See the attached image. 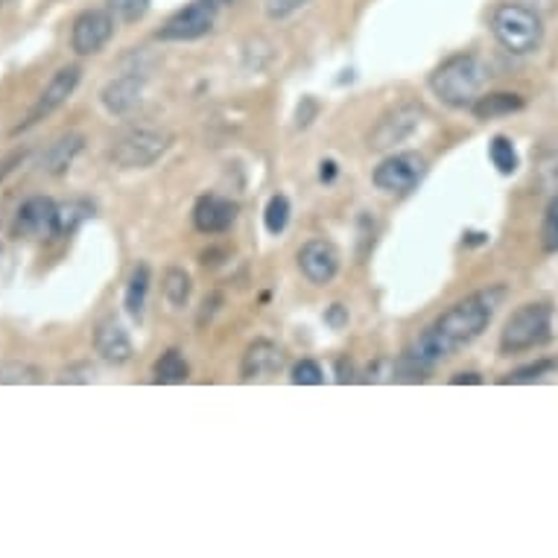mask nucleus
<instances>
[{"mask_svg": "<svg viewBox=\"0 0 558 558\" xmlns=\"http://www.w3.org/2000/svg\"><path fill=\"white\" fill-rule=\"evenodd\" d=\"M504 302L506 287H488L453 304L403 351V357L392 368L395 380H410V384L424 380L441 360L453 357L459 348L471 345L492 325L497 307Z\"/></svg>", "mask_w": 558, "mask_h": 558, "instance_id": "f257e3e1", "label": "nucleus"}, {"mask_svg": "<svg viewBox=\"0 0 558 558\" xmlns=\"http://www.w3.org/2000/svg\"><path fill=\"white\" fill-rule=\"evenodd\" d=\"M488 83V68L474 53H457L430 74V92L450 109H471Z\"/></svg>", "mask_w": 558, "mask_h": 558, "instance_id": "f03ea898", "label": "nucleus"}, {"mask_svg": "<svg viewBox=\"0 0 558 558\" xmlns=\"http://www.w3.org/2000/svg\"><path fill=\"white\" fill-rule=\"evenodd\" d=\"M492 33H495L497 45L514 56L535 53L544 41L538 12L523 3H497L492 12Z\"/></svg>", "mask_w": 558, "mask_h": 558, "instance_id": "7ed1b4c3", "label": "nucleus"}, {"mask_svg": "<svg viewBox=\"0 0 558 558\" xmlns=\"http://www.w3.org/2000/svg\"><path fill=\"white\" fill-rule=\"evenodd\" d=\"M553 339V307L544 302L521 304L500 330V354H521Z\"/></svg>", "mask_w": 558, "mask_h": 558, "instance_id": "20e7f679", "label": "nucleus"}, {"mask_svg": "<svg viewBox=\"0 0 558 558\" xmlns=\"http://www.w3.org/2000/svg\"><path fill=\"white\" fill-rule=\"evenodd\" d=\"M170 144H173V141H170V135L161 132V129H126V132L114 141V147H111V161H114L120 170H147V167H153L156 161L165 158Z\"/></svg>", "mask_w": 558, "mask_h": 558, "instance_id": "39448f33", "label": "nucleus"}, {"mask_svg": "<svg viewBox=\"0 0 558 558\" xmlns=\"http://www.w3.org/2000/svg\"><path fill=\"white\" fill-rule=\"evenodd\" d=\"M220 0H193L184 10L167 19V24L158 29L161 41H196V38L208 36L217 24V12H220Z\"/></svg>", "mask_w": 558, "mask_h": 558, "instance_id": "423d86ee", "label": "nucleus"}, {"mask_svg": "<svg viewBox=\"0 0 558 558\" xmlns=\"http://www.w3.org/2000/svg\"><path fill=\"white\" fill-rule=\"evenodd\" d=\"M427 173V161L418 153H395L375 167V187L384 193H410Z\"/></svg>", "mask_w": 558, "mask_h": 558, "instance_id": "0eeeda50", "label": "nucleus"}, {"mask_svg": "<svg viewBox=\"0 0 558 558\" xmlns=\"http://www.w3.org/2000/svg\"><path fill=\"white\" fill-rule=\"evenodd\" d=\"M424 120V109L418 102H401L392 111H386L384 118L377 120V126L368 135V149H392L395 144H403L407 137L415 135Z\"/></svg>", "mask_w": 558, "mask_h": 558, "instance_id": "6e6552de", "label": "nucleus"}, {"mask_svg": "<svg viewBox=\"0 0 558 558\" xmlns=\"http://www.w3.org/2000/svg\"><path fill=\"white\" fill-rule=\"evenodd\" d=\"M111 36H114V15H111L109 10H85L83 15L74 21L71 47H74V53L80 56H94L109 45Z\"/></svg>", "mask_w": 558, "mask_h": 558, "instance_id": "1a4fd4ad", "label": "nucleus"}, {"mask_svg": "<svg viewBox=\"0 0 558 558\" xmlns=\"http://www.w3.org/2000/svg\"><path fill=\"white\" fill-rule=\"evenodd\" d=\"M80 80H83V68H80V64H68V68H59V71L53 74V80L47 83L45 92L38 94L36 106L29 109L27 123H24V126H19V129L33 126V123H38V120H45L47 114H53L59 106H64V102H68V97L76 92ZM19 129H15V132H19Z\"/></svg>", "mask_w": 558, "mask_h": 558, "instance_id": "9d476101", "label": "nucleus"}, {"mask_svg": "<svg viewBox=\"0 0 558 558\" xmlns=\"http://www.w3.org/2000/svg\"><path fill=\"white\" fill-rule=\"evenodd\" d=\"M299 269L313 287L330 284L339 272V248L328 240H307L299 248Z\"/></svg>", "mask_w": 558, "mask_h": 558, "instance_id": "9b49d317", "label": "nucleus"}, {"mask_svg": "<svg viewBox=\"0 0 558 558\" xmlns=\"http://www.w3.org/2000/svg\"><path fill=\"white\" fill-rule=\"evenodd\" d=\"M12 234L15 238L41 240L56 234V202L47 196H33L19 208L15 222H12Z\"/></svg>", "mask_w": 558, "mask_h": 558, "instance_id": "f8f14e48", "label": "nucleus"}, {"mask_svg": "<svg viewBox=\"0 0 558 558\" xmlns=\"http://www.w3.org/2000/svg\"><path fill=\"white\" fill-rule=\"evenodd\" d=\"M238 220V205L217 193H205L193 205V226L202 234H222Z\"/></svg>", "mask_w": 558, "mask_h": 558, "instance_id": "ddd939ff", "label": "nucleus"}, {"mask_svg": "<svg viewBox=\"0 0 558 558\" xmlns=\"http://www.w3.org/2000/svg\"><path fill=\"white\" fill-rule=\"evenodd\" d=\"M284 351L269 342V339H255L243 354L240 363V377L252 384V380H266V377L278 375L284 368Z\"/></svg>", "mask_w": 558, "mask_h": 558, "instance_id": "4468645a", "label": "nucleus"}, {"mask_svg": "<svg viewBox=\"0 0 558 558\" xmlns=\"http://www.w3.org/2000/svg\"><path fill=\"white\" fill-rule=\"evenodd\" d=\"M94 348H97V354L106 363H111V366H123L135 354V345H132L126 328L114 316H109V319H102L97 325V330H94Z\"/></svg>", "mask_w": 558, "mask_h": 558, "instance_id": "2eb2a0df", "label": "nucleus"}, {"mask_svg": "<svg viewBox=\"0 0 558 558\" xmlns=\"http://www.w3.org/2000/svg\"><path fill=\"white\" fill-rule=\"evenodd\" d=\"M102 106L111 111V114H132V111L141 106L144 100V80L137 74H123L118 80H111L100 94Z\"/></svg>", "mask_w": 558, "mask_h": 558, "instance_id": "dca6fc26", "label": "nucleus"}, {"mask_svg": "<svg viewBox=\"0 0 558 558\" xmlns=\"http://www.w3.org/2000/svg\"><path fill=\"white\" fill-rule=\"evenodd\" d=\"M523 97L521 94H506V92H497V94H483L480 100L471 106L476 120H497V118H506V114H514V111H523Z\"/></svg>", "mask_w": 558, "mask_h": 558, "instance_id": "f3484780", "label": "nucleus"}, {"mask_svg": "<svg viewBox=\"0 0 558 558\" xmlns=\"http://www.w3.org/2000/svg\"><path fill=\"white\" fill-rule=\"evenodd\" d=\"M83 144H85L83 135L59 137L56 144H50V149L45 153V158H41V167H45L50 175L64 173L68 167L74 165V158L83 153Z\"/></svg>", "mask_w": 558, "mask_h": 558, "instance_id": "a211bd4d", "label": "nucleus"}, {"mask_svg": "<svg viewBox=\"0 0 558 558\" xmlns=\"http://www.w3.org/2000/svg\"><path fill=\"white\" fill-rule=\"evenodd\" d=\"M191 377V366H187V360H184L182 351H165L161 357L156 360V366H153V384H161V386H175V384H184Z\"/></svg>", "mask_w": 558, "mask_h": 558, "instance_id": "6ab92c4d", "label": "nucleus"}, {"mask_svg": "<svg viewBox=\"0 0 558 558\" xmlns=\"http://www.w3.org/2000/svg\"><path fill=\"white\" fill-rule=\"evenodd\" d=\"M147 293H149V266L137 264L129 275L126 284V313L132 319L141 322L144 316V307H147Z\"/></svg>", "mask_w": 558, "mask_h": 558, "instance_id": "aec40b11", "label": "nucleus"}, {"mask_svg": "<svg viewBox=\"0 0 558 558\" xmlns=\"http://www.w3.org/2000/svg\"><path fill=\"white\" fill-rule=\"evenodd\" d=\"M161 290H165L167 304H170L173 311H182V307H187L193 293L191 275L184 272V269H179V266H170L165 272V281H161Z\"/></svg>", "mask_w": 558, "mask_h": 558, "instance_id": "412c9836", "label": "nucleus"}, {"mask_svg": "<svg viewBox=\"0 0 558 558\" xmlns=\"http://www.w3.org/2000/svg\"><path fill=\"white\" fill-rule=\"evenodd\" d=\"M92 214L94 208L85 199H68L56 205V234H74Z\"/></svg>", "mask_w": 558, "mask_h": 558, "instance_id": "4be33fe9", "label": "nucleus"}, {"mask_svg": "<svg viewBox=\"0 0 558 558\" xmlns=\"http://www.w3.org/2000/svg\"><path fill=\"white\" fill-rule=\"evenodd\" d=\"M488 156H492V165L500 170L504 175H512L521 165V158L514 153V144L506 135H495L492 137V144H488Z\"/></svg>", "mask_w": 558, "mask_h": 558, "instance_id": "5701e85b", "label": "nucleus"}, {"mask_svg": "<svg viewBox=\"0 0 558 558\" xmlns=\"http://www.w3.org/2000/svg\"><path fill=\"white\" fill-rule=\"evenodd\" d=\"M287 222H290V199L287 196H272V199L266 202V211H264V226L269 234H281L287 229Z\"/></svg>", "mask_w": 558, "mask_h": 558, "instance_id": "b1692460", "label": "nucleus"}, {"mask_svg": "<svg viewBox=\"0 0 558 558\" xmlns=\"http://www.w3.org/2000/svg\"><path fill=\"white\" fill-rule=\"evenodd\" d=\"M556 368L558 360H538V363H530V366H521L514 368V372H509L500 384H535V380H541V377L549 375V372H556Z\"/></svg>", "mask_w": 558, "mask_h": 558, "instance_id": "393cba45", "label": "nucleus"}, {"mask_svg": "<svg viewBox=\"0 0 558 558\" xmlns=\"http://www.w3.org/2000/svg\"><path fill=\"white\" fill-rule=\"evenodd\" d=\"M541 248L547 255H558V196H553L544 211V226H541Z\"/></svg>", "mask_w": 558, "mask_h": 558, "instance_id": "a878e982", "label": "nucleus"}, {"mask_svg": "<svg viewBox=\"0 0 558 558\" xmlns=\"http://www.w3.org/2000/svg\"><path fill=\"white\" fill-rule=\"evenodd\" d=\"M109 12L114 15V21L135 24L149 12V0H109Z\"/></svg>", "mask_w": 558, "mask_h": 558, "instance_id": "bb28decb", "label": "nucleus"}, {"mask_svg": "<svg viewBox=\"0 0 558 558\" xmlns=\"http://www.w3.org/2000/svg\"><path fill=\"white\" fill-rule=\"evenodd\" d=\"M41 372L27 363H3L0 366V384H38Z\"/></svg>", "mask_w": 558, "mask_h": 558, "instance_id": "cd10ccee", "label": "nucleus"}, {"mask_svg": "<svg viewBox=\"0 0 558 558\" xmlns=\"http://www.w3.org/2000/svg\"><path fill=\"white\" fill-rule=\"evenodd\" d=\"M295 386H319L325 380L322 375L319 363H313V360H302V363H295L293 366V377H290Z\"/></svg>", "mask_w": 558, "mask_h": 558, "instance_id": "c85d7f7f", "label": "nucleus"}, {"mask_svg": "<svg viewBox=\"0 0 558 558\" xmlns=\"http://www.w3.org/2000/svg\"><path fill=\"white\" fill-rule=\"evenodd\" d=\"M307 3H311V0H266V3H264L266 19L284 21V19H290L293 12L304 10Z\"/></svg>", "mask_w": 558, "mask_h": 558, "instance_id": "c756f323", "label": "nucleus"}, {"mask_svg": "<svg viewBox=\"0 0 558 558\" xmlns=\"http://www.w3.org/2000/svg\"><path fill=\"white\" fill-rule=\"evenodd\" d=\"M94 375L97 372H94L92 363H76V366L64 368L62 375H59V384H92Z\"/></svg>", "mask_w": 558, "mask_h": 558, "instance_id": "7c9ffc66", "label": "nucleus"}, {"mask_svg": "<svg viewBox=\"0 0 558 558\" xmlns=\"http://www.w3.org/2000/svg\"><path fill=\"white\" fill-rule=\"evenodd\" d=\"M325 322H328L333 330H342L348 325V311L342 304H330V311L325 313Z\"/></svg>", "mask_w": 558, "mask_h": 558, "instance_id": "2f4dec72", "label": "nucleus"}, {"mask_svg": "<svg viewBox=\"0 0 558 558\" xmlns=\"http://www.w3.org/2000/svg\"><path fill=\"white\" fill-rule=\"evenodd\" d=\"M337 380H339V384H351V380H354V366H351V360H339V363H337Z\"/></svg>", "mask_w": 558, "mask_h": 558, "instance_id": "473e14b6", "label": "nucleus"}, {"mask_svg": "<svg viewBox=\"0 0 558 558\" xmlns=\"http://www.w3.org/2000/svg\"><path fill=\"white\" fill-rule=\"evenodd\" d=\"M322 170H319V179L322 182H333V179H337V161H322Z\"/></svg>", "mask_w": 558, "mask_h": 558, "instance_id": "72a5a7b5", "label": "nucleus"}, {"mask_svg": "<svg viewBox=\"0 0 558 558\" xmlns=\"http://www.w3.org/2000/svg\"><path fill=\"white\" fill-rule=\"evenodd\" d=\"M450 384L453 386H462V384H483V377L480 375H474V372H462V375H457V377H450Z\"/></svg>", "mask_w": 558, "mask_h": 558, "instance_id": "f704fd0d", "label": "nucleus"}, {"mask_svg": "<svg viewBox=\"0 0 558 558\" xmlns=\"http://www.w3.org/2000/svg\"><path fill=\"white\" fill-rule=\"evenodd\" d=\"M220 3H222V7H226V3H234V0H220Z\"/></svg>", "mask_w": 558, "mask_h": 558, "instance_id": "c9c22d12", "label": "nucleus"}, {"mask_svg": "<svg viewBox=\"0 0 558 558\" xmlns=\"http://www.w3.org/2000/svg\"><path fill=\"white\" fill-rule=\"evenodd\" d=\"M3 3H7V0H0V7H3Z\"/></svg>", "mask_w": 558, "mask_h": 558, "instance_id": "e433bc0d", "label": "nucleus"}]
</instances>
